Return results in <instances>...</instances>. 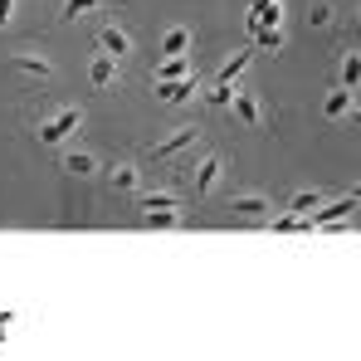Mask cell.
<instances>
[{"label":"cell","mask_w":361,"mask_h":361,"mask_svg":"<svg viewBox=\"0 0 361 361\" xmlns=\"http://www.w3.org/2000/svg\"><path fill=\"white\" fill-rule=\"evenodd\" d=\"M185 49H190V30H166V39H161V54H166V59H176V54H185Z\"/></svg>","instance_id":"11"},{"label":"cell","mask_w":361,"mask_h":361,"mask_svg":"<svg viewBox=\"0 0 361 361\" xmlns=\"http://www.w3.org/2000/svg\"><path fill=\"white\" fill-rule=\"evenodd\" d=\"M10 10H15V0H0V25L10 20Z\"/></svg>","instance_id":"23"},{"label":"cell","mask_w":361,"mask_h":361,"mask_svg":"<svg viewBox=\"0 0 361 361\" xmlns=\"http://www.w3.org/2000/svg\"><path fill=\"white\" fill-rule=\"evenodd\" d=\"M78 122H83V113H78V108H63V113H54V118L39 127V142L59 147L63 137H73V132H78Z\"/></svg>","instance_id":"1"},{"label":"cell","mask_w":361,"mask_h":361,"mask_svg":"<svg viewBox=\"0 0 361 361\" xmlns=\"http://www.w3.org/2000/svg\"><path fill=\"white\" fill-rule=\"evenodd\" d=\"M274 230H279V235H293V230H312V220H307V215H293V210H288L283 220H274Z\"/></svg>","instance_id":"18"},{"label":"cell","mask_w":361,"mask_h":361,"mask_svg":"<svg viewBox=\"0 0 361 361\" xmlns=\"http://www.w3.org/2000/svg\"><path fill=\"white\" fill-rule=\"evenodd\" d=\"M230 210H235V215H244V220H254V215H269V200H264L259 190H244V195H235V200H230Z\"/></svg>","instance_id":"5"},{"label":"cell","mask_w":361,"mask_h":361,"mask_svg":"<svg viewBox=\"0 0 361 361\" xmlns=\"http://www.w3.org/2000/svg\"><path fill=\"white\" fill-rule=\"evenodd\" d=\"M98 44H103V54H108V59H127V54H132V35L118 30V25H108V30L98 35Z\"/></svg>","instance_id":"3"},{"label":"cell","mask_w":361,"mask_h":361,"mask_svg":"<svg viewBox=\"0 0 361 361\" xmlns=\"http://www.w3.org/2000/svg\"><path fill=\"white\" fill-rule=\"evenodd\" d=\"M230 103H235V113H240L244 122H259V103H254V98H249V93H235V98H230Z\"/></svg>","instance_id":"19"},{"label":"cell","mask_w":361,"mask_h":361,"mask_svg":"<svg viewBox=\"0 0 361 361\" xmlns=\"http://www.w3.org/2000/svg\"><path fill=\"white\" fill-rule=\"evenodd\" d=\"M357 78H361V63H357V54H352V59L342 63V88H352Z\"/></svg>","instance_id":"21"},{"label":"cell","mask_w":361,"mask_h":361,"mask_svg":"<svg viewBox=\"0 0 361 361\" xmlns=\"http://www.w3.org/2000/svg\"><path fill=\"white\" fill-rule=\"evenodd\" d=\"M317 205H322V195H317V190H298V195L288 200V210H293V215H307V210H317Z\"/></svg>","instance_id":"17"},{"label":"cell","mask_w":361,"mask_h":361,"mask_svg":"<svg viewBox=\"0 0 361 361\" xmlns=\"http://www.w3.org/2000/svg\"><path fill=\"white\" fill-rule=\"evenodd\" d=\"M113 185H118V190H132V185H137V171H132V166H118V171H113Z\"/></svg>","instance_id":"20"},{"label":"cell","mask_w":361,"mask_h":361,"mask_svg":"<svg viewBox=\"0 0 361 361\" xmlns=\"http://www.w3.org/2000/svg\"><path fill=\"white\" fill-rule=\"evenodd\" d=\"M357 210V195H342V200H332V205H317V215H307L312 225H342V215H352Z\"/></svg>","instance_id":"4"},{"label":"cell","mask_w":361,"mask_h":361,"mask_svg":"<svg viewBox=\"0 0 361 361\" xmlns=\"http://www.w3.org/2000/svg\"><path fill=\"white\" fill-rule=\"evenodd\" d=\"M142 210H180V195H171V190H142Z\"/></svg>","instance_id":"10"},{"label":"cell","mask_w":361,"mask_h":361,"mask_svg":"<svg viewBox=\"0 0 361 361\" xmlns=\"http://www.w3.org/2000/svg\"><path fill=\"white\" fill-rule=\"evenodd\" d=\"M93 5H98V0H68V5H63V20H73V15H88Z\"/></svg>","instance_id":"22"},{"label":"cell","mask_w":361,"mask_h":361,"mask_svg":"<svg viewBox=\"0 0 361 361\" xmlns=\"http://www.w3.org/2000/svg\"><path fill=\"white\" fill-rule=\"evenodd\" d=\"M15 68H25V73H35V78H54V63L39 59V54H20V59H15Z\"/></svg>","instance_id":"13"},{"label":"cell","mask_w":361,"mask_h":361,"mask_svg":"<svg viewBox=\"0 0 361 361\" xmlns=\"http://www.w3.org/2000/svg\"><path fill=\"white\" fill-rule=\"evenodd\" d=\"M171 78H190V63L180 59H161V68H157V83H171Z\"/></svg>","instance_id":"14"},{"label":"cell","mask_w":361,"mask_h":361,"mask_svg":"<svg viewBox=\"0 0 361 361\" xmlns=\"http://www.w3.org/2000/svg\"><path fill=\"white\" fill-rule=\"evenodd\" d=\"M195 137H200V132H195V127L185 122V127H176V132H171L166 142H157V147H147V161H166V157H176V152H185V147H190Z\"/></svg>","instance_id":"2"},{"label":"cell","mask_w":361,"mask_h":361,"mask_svg":"<svg viewBox=\"0 0 361 361\" xmlns=\"http://www.w3.org/2000/svg\"><path fill=\"white\" fill-rule=\"evenodd\" d=\"M157 93H161V103H185V98H195V83L190 78H171V83H157Z\"/></svg>","instance_id":"8"},{"label":"cell","mask_w":361,"mask_h":361,"mask_svg":"<svg viewBox=\"0 0 361 361\" xmlns=\"http://www.w3.org/2000/svg\"><path fill=\"white\" fill-rule=\"evenodd\" d=\"M254 49L279 54V49H283V30H279V25H254Z\"/></svg>","instance_id":"7"},{"label":"cell","mask_w":361,"mask_h":361,"mask_svg":"<svg viewBox=\"0 0 361 361\" xmlns=\"http://www.w3.org/2000/svg\"><path fill=\"white\" fill-rule=\"evenodd\" d=\"M322 113H327V118H347V113H352V88H337V93L322 103Z\"/></svg>","instance_id":"12"},{"label":"cell","mask_w":361,"mask_h":361,"mask_svg":"<svg viewBox=\"0 0 361 361\" xmlns=\"http://www.w3.org/2000/svg\"><path fill=\"white\" fill-rule=\"evenodd\" d=\"M63 171H68V176H98V171H103V161H98V157H88V152H68V157H63Z\"/></svg>","instance_id":"6"},{"label":"cell","mask_w":361,"mask_h":361,"mask_svg":"<svg viewBox=\"0 0 361 361\" xmlns=\"http://www.w3.org/2000/svg\"><path fill=\"white\" fill-rule=\"evenodd\" d=\"M88 78H93L98 88H103V83H113V78H118V59H108V54H103V59H93V68H88Z\"/></svg>","instance_id":"15"},{"label":"cell","mask_w":361,"mask_h":361,"mask_svg":"<svg viewBox=\"0 0 361 361\" xmlns=\"http://www.w3.org/2000/svg\"><path fill=\"white\" fill-rule=\"evenodd\" d=\"M142 215H147V225H152V230H176V225H180L176 210H142Z\"/></svg>","instance_id":"16"},{"label":"cell","mask_w":361,"mask_h":361,"mask_svg":"<svg viewBox=\"0 0 361 361\" xmlns=\"http://www.w3.org/2000/svg\"><path fill=\"white\" fill-rule=\"evenodd\" d=\"M215 180H220V157H205V161H200V171H195V190H200V195H210V190H215Z\"/></svg>","instance_id":"9"}]
</instances>
